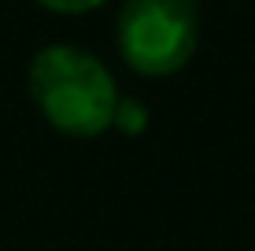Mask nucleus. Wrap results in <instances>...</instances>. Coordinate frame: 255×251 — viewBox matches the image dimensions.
Here are the masks:
<instances>
[{"label": "nucleus", "instance_id": "1", "mask_svg": "<svg viewBox=\"0 0 255 251\" xmlns=\"http://www.w3.org/2000/svg\"><path fill=\"white\" fill-rule=\"evenodd\" d=\"M26 85L45 122L67 137L89 141L115 126V111L122 100L119 85L108 67L85 48L45 45L30 59Z\"/></svg>", "mask_w": 255, "mask_h": 251}, {"label": "nucleus", "instance_id": "3", "mask_svg": "<svg viewBox=\"0 0 255 251\" xmlns=\"http://www.w3.org/2000/svg\"><path fill=\"white\" fill-rule=\"evenodd\" d=\"M148 122V115H144V107L133 100H119V111H115V126L122 129V133H140Z\"/></svg>", "mask_w": 255, "mask_h": 251}, {"label": "nucleus", "instance_id": "2", "mask_svg": "<svg viewBox=\"0 0 255 251\" xmlns=\"http://www.w3.org/2000/svg\"><path fill=\"white\" fill-rule=\"evenodd\" d=\"M119 56L140 78H170L200 41L196 0H126L119 11Z\"/></svg>", "mask_w": 255, "mask_h": 251}, {"label": "nucleus", "instance_id": "4", "mask_svg": "<svg viewBox=\"0 0 255 251\" xmlns=\"http://www.w3.org/2000/svg\"><path fill=\"white\" fill-rule=\"evenodd\" d=\"M37 4L56 15H85V11H96L104 0H37Z\"/></svg>", "mask_w": 255, "mask_h": 251}]
</instances>
